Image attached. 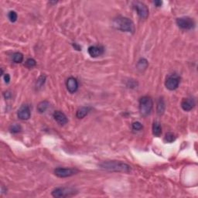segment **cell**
I'll return each instance as SVG.
<instances>
[{"label": "cell", "mask_w": 198, "mask_h": 198, "mask_svg": "<svg viewBox=\"0 0 198 198\" xmlns=\"http://www.w3.org/2000/svg\"><path fill=\"white\" fill-rule=\"evenodd\" d=\"M195 100L193 98H183L181 102L182 108L186 111H191L195 107Z\"/></svg>", "instance_id": "cell-12"}, {"label": "cell", "mask_w": 198, "mask_h": 198, "mask_svg": "<svg viewBox=\"0 0 198 198\" xmlns=\"http://www.w3.org/2000/svg\"><path fill=\"white\" fill-rule=\"evenodd\" d=\"M148 65H149V64H148V61H147V60L145 59V58H141V59L139 60V61H138L137 65H136V67H137L138 70L142 71H144V70L146 69Z\"/></svg>", "instance_id": "cell-18"}, {"label": "cell", "mask_w": 198, "mask_h": 198, "mask_svg": "<svg viewBox=\"0 0 198 198\" xmlns=\"http://www.w3.org/2000/svg\"><path fill=\"white\" fill-rule=\"evenodd\" d=\"M55 121L61 126H64L68 122V119L66 115L61 111H55L53 114Z\"/></svg>", "instance_id": "cell-13"}, {"label": "cell", "mask_w": 198, "mask_h": 198, "mask_svg": "<svg viewBox=\"0 0 198 198\" xmlns=\"http://www.w3.org/2000/svg\"><path fill=\"white\" fill-rule=\"evenodd\" d=\"M78 82L77 79L74 77H68L66 81V87L68 92L71 94L75 93L78 89Z\"/></svg>", "instance_id": "cell-10"}, {"label": "cell", "mask_w": 198, "mask_h": 198, "mask_svg": "<svg viewBox=\"0 0 198 198\" xmlns=\"http://www.w3.org/2000/svg\"><path fill=\"white\" fill-rule=\"evenodd\" d=\"M181 82V77L177 74H171L168 76L165 82V86L168 90L174 91L177 89Z\"/></svg>", "instance_id": "cell-7"}, {"label": "cell", "mask_w": 198, "mask_h": 198, "mask_svg": "<svg viewBox=\"0 0 198 198\" xmlns=\"http://www.w3.org/2000/svg\"><path fill=\"white\" fill-rule=\"evenodd\" d=\"M11 96H12V94L10 93L9 92H5L4 93H3V97H4L6 99H9L11 98Z\"/></svg>", "instance_id": "cell-27"}, {"label": "cell", "mask_w": 198, "mask_h": 198, "mask_svg": "<svg viewBox=\"0 0 198 198\" xmlns=\"http://www.w3.org/2000/svg\"><path fill=\"white\" fill-rule=\"evenodd\" d=\"M176 140V136L173 132H167L164 137V142L167 143H171Z\"/></svg>", "instance_id": "cell-20"}, {"label": "cell", "mask_w": 198, "mask_h": 198, "mask_svg": "<svg viewBox=\"0 0 198 198\" xmlns=\"http://www.w3.org/2000/svg\"><path fill=\"white\" fill-rule=\"evenodd\" d=\"M22 130V127L19 124H13L9 127V131L12 133H18Z\"/></svg>", "instance_id": "cell-22"}, {"label": "cell", "mask_w": 198, "mask_h": 198, "mask_svg": "<svg viewBox=\"0 0 198 198\" xmlns=\"http://www.w3.org/2000/svg\"><path fill=\"white\" fill-rule=\"evenodd\" d=\"M134 8L141 19H146L149 17V9L144 3L136 2L134 3Z\"/></svg>", "instance_id": "cell-8"}, {"label": "cell", "mask_w": 198, "mask_h": 198, "mask_svg": "<svg viewBox=\"0 0 198 198\" xmlns=\"http://www.w3.org/2000/svg\"><path fill=\"white\" fill-rule=\"evenodd\" d=\"M166 108V105L164 100L163 98H160L158 101V103H157V107H156V111L157 114L158 115H163L165 111Z\"/></svg>", "instance_id": "cell-17"}, {"label": "cell", "mask_w": 198, "mask_h": 198, "mask_svg": "<svg viewBox=\"0 0 198 198\" xmlns=\"http://www.w3.org/2000/svg\"><path fill=\"white\" fill-rule=\"evenodd\" d=\"M176 24L180 28L183 30H192L195 27V22L192 18L189 17H183L176 19Z\"/></svg>", "instance_id": "cell-5"}, {"label": "cell", "mask_w": 198, "mask_h": 198, "mask_svg": "<svg viewBox=\"0 0 198 198\" xmlns=\"http://www.w3.org/2000/svg\"><path fill=\"white\" fill-rule=\"evenodd\" d=\"M152 134L156 137H159L162 135L161 125L158 121H154L152 124Z\"/></svg>", "instance_id": "cell-15"}, {"label": "cell", "mask_w": 198, "mask_h": 198, "mask_svg": "<svg viewBox=\"0 0 198 198\" xmlns=\"http://www.w3.org/2000/svg\"><path fill=\"white\" fill-rule=\"evenodd\" d=\"M36 64H37V62H36L35 60L33 59V58H29V59L27 60V61L25 63L26 67H27L29 68L33 67L36 66Z\"/></svg>", "instance_id": "cell-25"}, {"label": "cell", "mask_w": 198, "mask_h": 198, "mask_svg": "<svg viewBox=\"0 0 198 198\" xmlns=\"http://www.w3.org/2000/svg\"><path fill=\"white\" fill-rule=\"evenodd\" d=\"M8 18H9V21L12 22H15L17 20L18 15L15 11H9V13H8Z\"/></svg>", "instance_id": "cell-23"}, {"label": "cell", "mask_w": 198, "mask_h": 198, "mask_svg": "<svg viewBox=\"0 0 198 198\" xmlns=\"http://www.w3.org/2000/svg\"><path fill=\"white\" fill-rule=\"evenodd\" d=\"M23 61V55L19 52H16L12 54V61L16 64H20Z\"/></svg>", "instance_id": "cell-19"}, {"label": "cell", "mask_w": 198, "mask_h": 198, "mask_svg": "<svg viewBox=\"0 0 198 198\" xmlns=\"http://www.w3.org/2000/svg\"><path fill=\"white\" fill-rule=\"evenodd\" d=\"M53 173L58 177L65 178L70 177V176L77 174L78 173V170L77 169L74 168H62V167H58V168L55 169Z\"/></svg>", "instance_id": "cell-6"}, {"label": "cell", "mask_w": 198, "mask_h": 198, "mask_svg": "<svg viewBox=\"0 0 198 198\" xmlns=\"http://www.w3.org/2000/svg\"><path fill=\"white\" fill-rule=\"evenodd\" d=\"M17 116L21 120H28L31 116V111L29 105H23L20 107L17 112Z\"/></svg>", "instance_id": "cell-9"}, {"label": "cell", "mask_w": 198, "mask_h": 198, "mask_svg": "<svg viewBox=\"0 0 198 198\" xmlns=\"http://www.w3.org/2000/svg\"><path fill=\"white\" fill-rule=\"evenodd\" d=\"M73 47H74V49H76L77 50H82V47H81L79 46V45L77 44V43H73Z\"/></svg>", "instance_id": "cell-29"}, {"label": "cell", "mask_w": 198, "mask_h": 198, "mask_svg": "<svg viewBox=\"0 0 198 198\" xmlns=\"http://www.w3.org/2000/svg\"><path fill=\"white\" fill-rule=\"evenodd\" d=\"M153 3H154V5L156 6V7H160V6H162V4H163V2L162 1H154Z\"/></svg>", "instance_id": "cell-28"}, {"label": "cell", "mask_w": 198, "mask_h": 198, "mask_svg": "<svg viewBox=\"0 0 198 198\" xmlns=\"http://www.w3.org/2000/svg\"><path fill=\"white\" fill-rule=\"evenodd\" d=\"M50 107V102L47 101H40L37 105V111L39 113H44L47 110V108Z\"/></svg>", "instance_id": "cell-16"}, {"label": "cell", "mask_w": 198, "mask_h": 198, "mask_svg": "<svg viewBox=\"0 0 198 198\" xmlns=\"http://www.w3.org/2000/svg\"><path fill=\"white\" fill-rule=\"evenodd\" d=\"M132 129L135 131H141L143 129V126L139 121H135L132 125Z\"/></svg>", "instance_id": "cell-24"}, {"label": "cell", "mask_w": 198, "mask_h": 198, "mask_svg": "<svg viewBox=\"0 0 198 198\" xmlns=\"http://www.w3.org/2000/svg\"><path fill=\"white\" fill-rule=\"evenodd\" d=\"M104 51H105V49L102 46H91L87 49L89 55L94 58L101 56L104 53Z\"/></svg>", "instance_id": "cell-11"}, {"label": "cell", "mask_w": 198, "mask_h": 198, "mask_svg": "<svg viewBox=\"0 0 198 198\" xmlns=\"http://www.w3.org/2000/svg\"><path fill=\"white\" fill-rule=\"evenodd\" d=\"M52 196L56 198H63L71 197L75 194V191L73 188L68 187H57L55 188L51 193Z\"/></svg>", "instance_id": "cell-4"}, {"label": "cell", "mask_w": 198, "mask_h": 198, "mask_svg": "<svg viewBox=\"0 0 198 198\" xmlns=\"http://www.w3.org/2000/svg\"><path fill=\"white\" fill-rule=\"evenodd\" d=\"M91 110H92V108L89 106H84L82 108H79L76 111V117L79 119L84 118L86 116H87Z\"/></svg>", "instance_id": "cell-14"}, {"label": "cell", "mask_w": 198, "mask_h": 198, "mask_svg": "<svg viewBox=\"0 0 198 198\" xmlns=\"http://www.w3.org/2000/svg\"><path fill=\"white\" fill-rule=\"evenodd\" d=\"M153 107L152 99L149 96H143L139 100V111L142 116H148Z\"/></svg>", "instance_id": "cell-3"}, {"label": "cell", "mask_w": 198, "mask_h": 198, "mask_svg": "<svg viewBox=\"0 0 198 198\" xmlns=\"http://www.w3.org/2000/svg\"><path fill=\"white\" fill-rule=\"evenodd\" d=\"M101 169L110 172H121V173H129L131 166L126 163L120 161H105L99 164Z\"/></svg>", "instance_id": "cell-1"}, {"label": "cell", "mask_w": 198, "mask_h": 198, "mask_svg": "<svg viewBox=\"0 0 198 198\" xmlns=\"http://www.w3.org/2000/svg\"><path fill=\"white\" fill-rule=\"evenodd\" d=\"M113 26L117 30L122 32L133 33L135 32V25L130 19L127 17H118L113 20Z\"/></svg>", "instance_id": "cell-2"}, {"label": "cell", "mask_w": 198, "mask_h": 198, "mask_svg": "<svg viewBox=\"0 0 198 198\" xmlns=\"http://www.w3.org/2000/svg\"><path fill=\"white\" fill-rule=\"evenodd\" d=\"M3 78H4L6 84H9V82H10V76H9V74H5L4 76H3Z\"/></svg>", "instance_id": "cell-26"}, {"label": "cell", "mask_w": 198, "mask_h": 198, "mask_svg": "<svg viewBox=\"0 0 198 198\" xmlns=\"http://www.w3.org/2000/svg\"><path fill=\"white\" fill-rule=\"evenodd\" d=\"M45 82H46V76L42 74L39 77V78L37 79V84H36V86H37V88H40V87H43L44 85Z\"/></svg>", "instance_id": "cell-21"}]
</instances>
